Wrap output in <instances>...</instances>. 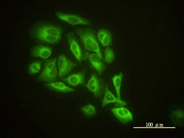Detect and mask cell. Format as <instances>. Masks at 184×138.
Listing matches in <instances>:
<instances>
[{"label": "cell", "instance_id": "obj_1", "mask_svg": "<svg viewBox=\"0 0 184 138\" xmlns=\"http://www.w3.org/2000/svg\"><path fill=\"white\" fill-rule=\"evenodd\" d=\"M75 32L87 50L95 52L101 59L104 60L95 34L92 30L88 28H80L76 30Z\"/></svg>", "mask_w": 184, "mask_h": 138}, {"label": "cell", "instance_id": "obj_2", "mask_svg": "<svg viewBox=\"0 0 184 138\" xmlns=\"http://www.w3.org/2000/svg\"><path fill=\"white\" fill-rule=\"evenodd\" d=\"M59 69L58 76L63 78L70 72L76 65V64L69 60L63 54L60 55L58 60Z\"/></svg>", "mask_w": 184, "mask_h": 138}, {"label": "cell", "instance_id": "obj_3", "mask_svg": "<svg viewBox=\"0 0 184 138\" xmlns=\"http://www.w3.org/2000/svg\"><path fill=\"white\" fill-rule=\"evenodd\" d=\"M56 15L62 20L71 25L81 24L89 25L90 24L87 20L73 14L57 13Z\"/></svg>", "mask_w": 184, "mask_h": 138}, {"label": "cell", "instance_id": "obj_4", "mask_svg": "<svg viewBox=\"0 0 184 138\" xmlns=\"http://www.w3.org/2000/svg\"><path fill=\"white\" fill-rule=\"evenodd\" d=\"M35 33H43L55 36L61 39L62 30L59 27L49 25H43L37 27Z\"/></svg>", "mask_w": 184, "mask_h": 138}, {"label": "cell", "instance_id": "obj_5", "mask_svg": "<svg viewBox=\"0 0 184 138\" xmlns=\"http://www.w3.org/2000/svg\"><path fill=\"white\" fill-rule=\"evenodd\" d=\"M111 111L122 123L126 124L132 120V114L127 108L123 107L112 108Z\"/></svg>", "mask_w": 184, "mask_h": 138}, {"label": "cell", "instance_id": "obj_6", "mask_svg": "<svg viewBox=\"0 0 184 138\" xmlns=\"http://www.w3.org/2000/svg\"><path fill=\"white\" fill-rule=\"evenodd\" d=\"M68 41L70 49L78 61L82 59L81 50L73 33L70 32L68 35Z\"/></svg>", "mask_w": 184, "mask_h": 138}, {"label": "cell", "instance_id": "obj_7", "mask_svg": "<svg viewBox=\"0 0 184 138\" xmlns=\"http://www.w3.org/2000/svg\"><path fill=\"white\" fill-rule=\"evenodd\" d=\"M87 86L88 89L94 93L95 97H99L101 95L102 91L101 85L96 75H92Z\"/></svg>", "mask_w": 184, "mask_h": 138}, {"label": "cell", "instance_id": "obj_8", "mask_svg": "<svg viewBox=\"0 0 184 138\" xmlns=\"http://www.w3.org/2000/svg\"><path fill=\"white\" fill-rule=\"evenodd\" d=\"M111 102H117L118 106H121L126 104V102L125 101L121 99L115 98L112 92L109 90L107 85L105 95L102 100V106H104Z\"/></svg>", "mask_w": 184, "mask_h": 138}, {"label": "cell", "instance_id": "obj_9", "mask_svg": "<svg viewBox=\"0 0 184 138\" xmlns=\"http://www.w3.org/2000/svg\"><path fill=\"white\" fill-rule=\"evenodd\" d=\"M52 53L51 48L48 46H39L33 49L32 53L34 57H40L43 59L48 58Z\"/></svg>", "mask_w": 184, "mask_h": 138}, {"label": "cell", "instance_id": "obj_10", "mask_svg": "<svg viewBox=\"0 0 184 138\" xmlns=\"http://www.w3.org/2000/svg\"><path fill=\"white\" fill-rule=\"evenodd\" d=\"M90 61L94 68L100 75L105 69V66L101 62L100 57L96 53H87Z\"/></svg>", "mask_w": 184, "mask_h": 138}, {"label": "cell", "instance_id": "obj_11", "mask_svg": "<svg viewBox=\"0 0 184 138\" xmlns=\"http://www.w3.org/2000/svg\"><path fill=\"white\" fill-rule=\"evenodd\" d=\"M57 74V70L56 66L50 70H43L39 75V77L41 80L51 83L56 80Z\"/></svg>", "mask_w": 184, "mask_h": 138}, {"label": "cell", "instance_id": "obj_12", "mask_svg": "<svg viewBox=\"0 0 184 138\" xmlns=\"http://www.w3.org/2000/svg\"><path fill=\"white\" fill-rule=\"evenodd\" d=\"M45 85L50 89L59 92L66 93L75 91L74 89L66 86L61 82H56L52 83H45Z\"/></svg>", "mask_w": 184, "mask_h": 138}, {"label": "cell", "instance_id": "obj_13", "mask_svg": "<svg viewBox=\"0 0 184 138\" xmlns=\"http://www.w3.org/2000/svg\"><path fill=\"white\" fill-rule=\"evenodd\" d=\"M85 74L81 72L71 75L64 79L68 84L76 86L82 83L84 81Z\"/></svg>", "mask_w": 184, "mask_h": 138}, {"label": "cell", "instance_id": "obj_14", "mask_svg": "<svg viewBox=\"0 0 184 138\" xmlns=\"http://www.w3.org/2000/svg\"><path fill=\"white\" fill-rule=\"evenodd\" d=\"M35 35L40 40L50 43H57L59 42L60 39L55 36L43 33H35Z\"/></svg>", "mask_w": 184, "mask_h": 138}, {"label": "cell", "instance_id": "obj_15", "mask_svg": "<svg viewBox=\"0 0 184 138\" xmlns=\"http://www.w3.org/2000/svg\"><path fill=\"white\" fill-rule=\"evenodd\" d=\"M123 76L122 73H120L118 75H115L112 78L114 85L116 89V92L117 98L121 99L120 96V89L122 79Z\"/></svg>", "mask_w": 184, "mask_h": 138}, {"label": "cell", "instance_id": "obj_16", "mask_svg": "<svg viewBox=\"0 0 184 138\" xmlns=\"http://www.w3.org/2000/svg\"><path fill=\"white\" fill-rule=\"evenodd\" d=\"M105 60L108 64H110L115 59L114 52L111 48L107 47L105 51Z\"/></svg>", "mask_w": 184, "mask_h": 138}, {"label": "cell", "instance_id": "obj_17", "mask_svg": "<svg viewBox=\"0 0 184 138\" xmlns=\"http://www.w3.org/2000/svg\"><path fill=\"white\" fill-rule=\"evenodd\" d=\"M81 110L85 114L88 116L94 114L96 112V110L94 106L91 104L86 105L82 107Z\"/></svg>", "mask_w": 184, "mask_h": 138}, {"label": "cell", "instance_id": "obj_18", "mask_svg": "<svg viewBox=\"0 0 184 138\" xmlns=\"http://www.w3.org/2000/svg\"><path fill=\"white\" fill-rule=\"evenodd\" d=\"M41 64L38 62H34L32 63L29 68L30 73L32 74L37 73L39 71L41 67Z\"/></svg>", "mask_w": 184, "mask_h": 138}, {"label": "cell", "instance_id": "obj_19", "mask_svg": "<svg viewBox=\"0 0 184 138\" xmlns=\"http://www.w3.org/2000/svg\"><path fill=\"white\" fill-rule=\"evenodd\" d=\"M112 43V37L111 32L107 30V32L102 42L103 45L104 46H108L110 45Z\"/></svg>", "mask_w": 184, "mask_h": 138}, {"label": "cell", "instance_id": "obj_20", "mask_svg": "<svg viewBox=\"0 0 184 138\" xmlns=\"http://www.w3.org/2000/svg\"><path fill=\"white\" fill-rule=\"evenodd\" d=\"M107 30L104 29H101L98 32L97 37L101 43L103 40Z\"/></svg>", "mask_w": 184, "mask_h": 138}]
</instances>
